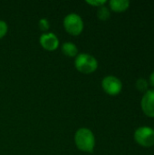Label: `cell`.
Returning a JSON list of instances; mask_svg holds the SVG:
<instances>
[{
  "label": "cell",
  "mask_w": 154,
  "mask_h": 155,
  "mask_svg": "<svg viewBox=\"0 0 154 155\" xmlns=\"http://www.w3.org/2000/svg\"><path fill=\"white\" fill-rule=\"evenodd\" d=\"M74 141L76 146L84 152L93 153L95 140L93 134L87 128H81L79 129L74 136Z\"/></svg>",
  "instance_id": "obj_1"
},
{
  "label": "cell",
  "mask_w": 154,
  "mask_h": 155,
  "mask_svg": "<svg viewBox=\"0 0 154 155\" xmlns=\"http://www.w3.org/2000/svg\"><path fill=\"white\" fill-rule=\"evenodd\" d=\"M74 64L76 69L84 74H91L94 72L98 66L97 60L89 54H79L75 59Z\"/></svg>",
  "instance_id": "obj_2"
},
{
  "label": "cell",
  "mask_w": 154,
  "mask_h": 155,
  "mask_svg": "<svg viewBox=\"0 0 154 155\" xmlns=\"http://www.w3.org/2000/svg\"><path fill=\"white\" fill-rule=\"evenodd\" d=\"M64 25L65 30L74 35H79L84 28V23L81 16L74 13L69 14L64 17Z\"/></svg>",
  "instance_id": "obj_3"
},
{
  "label": "cell",
  "mask_w": 154,
  "mask_h": 155,
  "mask_svg": "<svg viewBox=\"0 0 154 155\" xmlns=\"http://www.w3.org/2000/svg\"><path fill=\"white\" fill-rule=\"evenodd\" d=\"M135 141L142 146L151 147L154 145V130L150 127H140L134 134Z\"/></svg>",
  "instance_id": "obj_4"
},
{
  "label": "cell",
  "mask_w": 154,
  "mask_h": 155,
  "mask_svg": "<svg viewBox=\"0 0 154 155\" xmlns=\"http://www.w3.org/2000/svg\"><path fill=\"white\" fill-rule=\"evenodd\" d=\"M103 90L110 95H116L122 91L123 84L120 79L115 76L109 75L103 78L102 82Z\"/></svg>",
  "instance_id": "obj_5"
},
{
  "label": "cell",
  "mask_w": 154,
  "mask_h": 155,
  "mask_svg": "<svg viewBox=\"0 0 154 155\" xmlns=\"http://www.w3.org/2000/svg\"><path fill=\"white\" fill-rule=\"evenodd\" d=\"M142 109L150 117H154V90L147 91L142 99Z\"/></svg>",
  "instance_id": "obj_6"
},
{
  "label": "cell",
  "mask_w": 154,
  "mask_h": 155,
  "mask_svg": "<svg viewBox=\"0 0 154 155\" xmlns=\"http://www.w3.org/2000/svg\"><path fill=\"white\" fill-rule=\"evenodd\" d=\"M40 44L41 45L48 50V51H53L55 50L58 45H59V40L57 36L53 34V33H46L43 34L40 37Z\"/></svg>",
  "instance_id": "obj_7"
},
{
  "label": "cell",
  "mask_w": 154,
  "mask_h": 155,
  "mask_svg": "<svg viewBox=\"0 0 154 155\" xmlns=\"http://www.w3.org/2000/svg\"><path fill=\"white\" fill-rule=\"evenodd\" d=\"M130 5V2L128 0H112L110 1V6L113 11L123 12L126 10Z\"/></svg>",
  "instance_id": "obj_8"
},
{
  "label": "cell",
  "mask_w": 154,
  "mask_h": 155,
  "mask_svg": "<svg viewBox=\"0 0 154 155\" xmlns=\"http://www.w3.org/2000/svg\"><path fill=\"white\" fill-rule=\"evenodd\" d=\"M62 51L64 54L68 56H74L78 53V49L76 45L71 42H66L62 45Z\"/></svg>",
  "instance_id": "obj_9"
},
{
  "label": "cell",
  "mask_w": 154,
  "mask_h": 155,
  "mask_svg": "<svg viewBox=\"0 0 154 155\" xmlns=\"http://www.w3.org/2000/svg\"><path fill=\"white\" fill-rule=\"evenodd\" d=\"M97 15L98 17L101 19V20H107L109 17H110V11L109 9L106 7V6H100L99 9H98V12H97Z\"/></svg>",
  "instance_id": "obj_10"
},
{
  "label": "cell",
  "mask_w": 154,
  "mask_h": 155,
  "mask_svg": "<svg viewBox=\"0 0 154 155\" xmlns=\"http://www.w3.org/2000/svg\"><path fill=\"white\" fill-rule=\"evenodd\" d=\"M136 87H137V89H138L139 91L144 92V91H146L147 88H148V83H147V81H146L145 79L141 78V79H139V80L136 82Z\"/></svg>",
  "instance_id": "obj_11"
},
{
  "label": "cell",
  "mask_w": 154,
  "mask_h": 155,
  "mask_svg": "<svg viewBox=\"0 0 154 155\" xmlns=\"http://www.w3.org/2000/svg\"><path fill=\"white\" fill-rule=\"evenodd\" d=\"M7 32V25L5 22L0 20V38H2Z\"/></svg>",
  "instance_id": "obj_12"
},
{
  "label": "cell",
  "mask_w": 154,
  "mask_h": 155,
  "mask_svg": "<svg viewBox=\"0 0 154 155\" xmlns=\"http://www.w3.org/2000/svg\"><path fill=\"white\" fill-rule=\"evenodd\" d=\"M39 27H40V29L43 30V31L47 30V29L49 28V23H48L47 19H45V18L41 19V20L39 21Z\"/></svg>",
  "instance_id": "obj_13"
},
{
  "label": "cell",
  "mask_w": 154,
  "mask_h": 155,
  "mask_svg": "<svg viewBox=\"0 0 154 155\" xmlns=\"http://www.w3.org/2000/svg\"><path fill=\"white\" fill-rule=\"evenodd\" d=\"M88 4H91V5H95V6H102L103 4H105L106 3V1L105 0H95V1H93V0H92V1H90V0H87L86 1Z\"/></svg>",
  "instance_id": "obj_14"
},
{
  "label": "cell",
  "mask_w": 154,
  "mask_h": 155,
  "mask_svg": "<svg viewBox=\"0 0 154 155\" xmlns=\"http://www.w3.org/2000/svg\"><path fill=\"white\" fill-rule=\"evenodd\" d=\"M150 82H151V84L154 87V72L152 73V74L150 76Z\"/></svg>",
  "instance_id": "obj_15"
}]
</instances>
